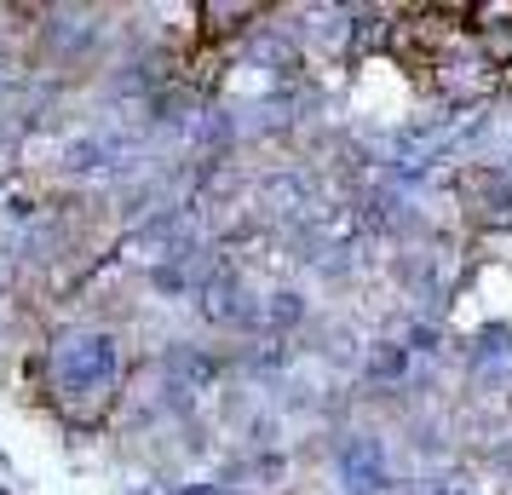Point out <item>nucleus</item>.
<instances>
[{
  "instance_id": "f257e3e1",
  "label": "nucleus",
  "mask_w": 512,
  "mask_h": 495,
  "mask_svg": "<svg viewBox=\"0 0 512 495\" xmlns=\"http://www.w3.org/2000/svg\"><path fill=\"white\" fill-rule=\"evenodd\" d=\"M202 18H208V24H202V41H208V47H219L225 35H236V29H242V18H259V12H254V6H202Z\"/></svg>"
}]
</instances>
